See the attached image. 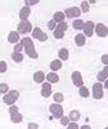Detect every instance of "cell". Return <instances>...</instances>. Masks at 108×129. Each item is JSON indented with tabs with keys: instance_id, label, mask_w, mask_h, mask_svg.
<instances>
[{
	"instance_id": "d6986e66",
	"label": "cell",
	"mask_w": 108,
	"mask_h": 129,
	"mask_svg": "<svg viewBox=\"0 0 108 129\" xmlns=\"http://www.w3.org/2000/svg\"><path fill=\"white\" fill-rule=\"evenodd\" d=\"M75 41H76L77 47H82V45L85 44V35H82V34L76 35V38H75Z\"/></svg>"
},
{
	"instance_id": "5bb4252c",
	"label": "cell",
	"mask_w": 108,
	"mask_h": 129,
	"mask_svg": "<svg viewBox=\"0 0 108 129\" xmlns=\"http://www.w3.org/2000/svg\"><path fill=\"white\" fill-rule=\"evenodd\" d=\"M30 13H31V10H30L28 7L22 8V9H21V12H19V17H21V19H22V21H27Z\"/></svg>"
},
{
	"instance_id": "6da1fadb",
	"label": "cell",
	"mask_w": 108,
	"mask_h": 129,
	"mask_svg": "<svg viewBox=\"0 0 108 129\" xmlns=\"http://www.w3.org/2000/svg\"><path fill=\"white\" fill-rule=\"evenodd\" d=\"M21 45H22V48L26 50V54L31 58H37V53L35 50V45L34 43H32V40L30 38H23L22 40H21Z\"/></svg>"
},
{
	"instance_id": "8fae6325",
	"label": "cell",
	"mask_w": 108,
	"mask_h": 129,
	"mask_svg": "<svg viewBox=\"0 0 108 129\" xmlns=\"http://www.w3.org/2000/svg\"><path fill=\"white\" fill-rule=\"evenodd\" d=\"M94 22H91V21H88L85 25H84V31H85V35L86 36H91L93 35V32H94Z\"/></svg>"
},
{
	"instance_id": "4dcf8cb0",
	"label": "cell",
	"mask_w": 108,
	"mask_h": 129,
	"mask_svg": "<svg viewBox=\"0 0 108 129\" xmlns=\"http://www.w3.org/2000/svg\"><path fill=\"white\" fill-rule=\"evenodd\" d=\"M7 71V63L5 61H2L0 62V72H5Z\"/></svg>"
},
{
	"instance_id": "f35d334b",
	"label": "cell",
	"mask_w": 108,
	"mask_h": 129,
	"mask_svg": "<svg viewBox=\"0 0 108 129\" xmlns=\"http://www.w3.org/2000/svg\"><path fill=\"white\" fill-rule=\"evenodd\" d=\"M81 129H91L89 125H84V126H81Z\"/></svg>"
},
{
	"instance_id": "7c38bea8",
	"label": "cell",
	"mask_w": 108,
	"mask_h": 129,
	"mask_svg": "<svg viewBox=\"0 0 108 129\" xmlns=\"http://www.w3.org/2000/svg\"><path fill=\"white\" fill-rule=\"evenodd\" d=\"M51 94V85L50 83H44L42 84V89H41V95L42 97H49Z\"/></svg>"
},
{
	"instance_id": "30bf717a",
	"label": "cell",
	"mask_w": 108,
	"mask_h": 129,
	"mask_svg": "<svg viewBox=\"0 0 108 129\" xmlns=\"http://www.w3.org/2000/svg\"><path fill=\"white\" fill-rule=\"evenodd\" d=\"M32 36H34L35 39H37V40H40V41H45V40H48V35L46 34H44L40 28H35L34 31H32Z\"/></svg>"
},
{
	"instance_id": "cb8c5ba5",
	"label": "cell",
	"mask_w": 108,
	"mask_h": 129,
	"mask_svg": "<svg viewBox=\"0 0 108 129\" xmlns=\"http://www.w3.org/2000/svg\"><path fill=\"white\" fill-rule=\"evenodd\" d=\"M84 25H85V22H84V21H81V19H76V21H75V22H73V27L75 28H76V30H81V28H84Z\"/></svg>"
},
{
	"instance_id": "4fadbf2b",
	"label": "cell",
	"mask_w": 108,
	"mask_h": 129,
	"mask_svg": "<svg viewBox=\"0 0 108 129\" xmlns=\"http://www.w3.org/2000/svg\"><path fill=\"white\" fill-rule=\"evenodd\" d=\"M10 119H12L13 123H21L23 120V117L18 111H10Z\"/></svg>"
},
{
	"instance_id": "52a82bcc",
	"label": "cell",
	"mask_w": 108,
	"mask_h": 129,
	"mask_svg": "<svg viewBox=\"0 0 108 129\" xmlns=\"http://www.w3.org/2000/svg\"><path fill=\"white\" fill-rule=\"evenodd\" d=\"M93 95H94V98H96V100H100L103 97V87H102V84H99V83L94 84V87H93Z\"/></svg>"
},
{
	"instance_id": "44dd1931",
	"label": "cell",
	"mask_w": 108,
	"mask_h": 129,
	"mask_svg": "<svg viewBox=\"0 0 108 129\" xmlns=\"http://www.w3.org/2000/svg\"><path fill=\"white\" fill-rule=\"evenodd\" d=\"M61 67H62L61 59H56V61H53V62L50 63V69H51L53 71H57V70H59Z\"/></svg>"
},
{
	"instance_id": "5b68a950",
	"label": "cell",
	"mask_w": 108,
	"mask_h": 129,
	"mask_svg": "<svg viewBox=\"0 0 108 129\" xmlns=\"http://www.w3.org/2000/svg\"><path fill=\"white\" fill-rule=\"evenodd\" d=\"M18 34H27V32H30L32 30V25L28 22V21H22V22H19L18 25Z\"/></svg>"
},
{
	"instance_id": "3957f363",
	"label": "cell",
	"mask_w": 108,
	"mask_h": 129,
	"mask_svg": "<svg viewBox=\"0 0 108 129\" xmlns=\"http://www.w3.org/2000/svg\"><path fill=\"white\" fill-rule=\"evenodd\" d=\"M50 112H51V115L54 116V117H57V119H61V117L63 116V107L61 106V105H58V103H53V105H50Z\"/></svg>"
},
{
	"instance_id": "d4e9b609",
	"label": "cell",
	"mask_w": 108,
	"mask_h": 129,
	"mask_svg": "<svg viewBox=\"0 0 108 129\" xmlns=\"http://www.w3.org/2000/svg\"><path fill=\"white\" fill-rule=\"evenodd\" d=\"M12 58H13L16 62H22V61H23V56L21 54V53H16V52L12 54Z\"/></svg>"
},
{
	"instance_id": "83f0119b",
	"label": "cell",
	"mask_w": 108,
	"mask_h": 129,
	"mask_svg": "<svg viewBox=\"0 0 108 129\" xmlns=\"http://www.w3.org/2000/svg\"><path fill=\"white\" fill-rule=\"evenodd\" d=\"M54 101H56L57 103L62 102V101H63V94H61V93H56V94H54Z\"/></svg>"
},
{
	"instance_id": "484cf974",
	"label": "cell",
	"mask_w": 108,
	"mask_h": 129,
	"mask_svg": "<svg viewBox=\"0 0 108 129\" xmlns=\"http://www.w3.org/2000/svg\"><path fill=\"white\" fill-rule=\"evenodd\" d=\"M79 93H80L81 97H85V98H88V97H89V89H88V88H85V87H81Z\"/></svg>"
},
{
	"instance_id": "74e56055",
	"label": "cell",
	"mask_w": 108,
	"mask_h": 129,
	"mask_svg": "<svg viewBox=\"0 0 108 129\" xmlns=\"http://www.w3.org/2000/svg\"><path fill=\"white\" fill-rule=\"evenodd\" d=\"M10 111H18V107H17V106H12V107L9 109V112H10Z\"/></svg>"
},
{
	"instance_id": "4316f807",
	"label": "cell",
	"mask_w": 108,
	"mask_h": 129,
	"mask_svg": "<svg viewBox=\"0 0 108 129\" xmlns=\"http://www.w3.org/2000/svg\"><path fill=\"white\" fill-rule=\"evenodd\" d=\"M80 12H84V13H88V12H89V3H88V2H82V3H81Z\"/></svg>"
},
{
	"instance_id": "836d02e7",
	"label": "cell",
	"mask_w": 108,
	"mask_h": 129,
	"mask_svg": "<svg viewBox=\"0 0 108 129\" xmlns=\"http://www.w3.org/2000/svg\"><path fill=\"white\" fill-rule=\"evenodd\" d=\"M37 3H39V0H31V2L30 0H26L25 2L26 5H34V4H37Z\"/></svg>"
},
{
	"instance_id": "ba28073f",
	"label": "cell",
	"mask_w": 108,
	"mask_h": 129,
	"mask_svg": "<svg viewBox=\"0 0 108 129\" xmlns=\"http://www.w3.org/2000/svg\"><path fill=\"white\" fill-rule=\"evenodd\" d=\"M94 28H95V32H96V35H98V36L105 38V36L108 35V28H107V26H104L103 23H98Z\"/></svg>"
},
{
	"instance_id": "e575fe53",
	"label": "cell",
	"mask_w": 108,
	"mask_h": 129,
	"mask_svg": "<svg viewBox=\"0 0 108 129\" xmlns=\"http://www.w3.org/2000/svg\"><path fill=\"white\" fill-rule=\"evenodd\" d=\"M21 50H22V45H21V43H19V44H17L14 47V52L16 53H21Z\"/></svg>"
},
{
	"instance_id": "7402d4cb",
	"label": "cell",
	"mask_w": 108,
	"mask_h": 129,
	"mask_svg": "<svg viewBox=\"0 0 108 129\" xmlns=\"http://www.w3.org/2000/svg\"><path fill=\"white\" fill-rule=\"evenodd\" d=\"M63 19H64V14L62 12H57L56 14H54V18H53L54 22H58V23L63 22Z\"/></svg>"
},
{
	"instance_id": "f546056e",
	"label": "cell",
	"mask_w": 108,
	"mask_h": 129,
	"mask_svg": "<svg viewBox=\"0 0 108 129\" xmlns=\"http://www.w3.org/2000/svg\"><path fill=\"white\" fill-rule=\"evenodd\" d=\"M68 123H70V119L67 116H62L61 117V124L62 125H68Z\"/></svg>"
},
{
	"instance_id": "2e32d148",
	"label": "cell",
	"mask_w": 108,
	"mask_h": 129,
	"mask_svg": "<svg viewBox=\"0 0 108 129\" xmlns=\"http://www.w3.org/2000/svg\"><path fill=\"white\" fill-rule=\"evenodd\" d=\"M68 119H70V120H72L73 123H76V121L80 119V112H79L77 110H72V111L70 112Z\"/></svg>"
},
{
	"instance_id": "603a6c76",
	"label": "cell",
	"mask_w": 108,
	"mask_h": 129,
	"mask_svg": "<svg viewBox=\"0 0 108 129\" xmlns=\"http://www.w3.org/2000/svg\"><path fill=\"white\" fill-rule=\"evenodd\" d=\"M59 57H61V59H62V61L68 59V50H67L66 48L61 49V50H59Z\"/></svg>"
},
{
	"instance_id": "ab89813d",
	"label": "cell",
	"mask_w": 108,
	"mask_h": 129,
	"mask_svg": "<svg viewBox=\"0 0 108 129\" xmlns=\"http://www.w3.org/2000/svg\"><path fill=\"white\" fill-rule=\"evenodd\" d=\"M104 88H108V80L104 81Z\"/></svg>"
},
{
	"instance_id": "ac0fdd59",
	"label": "cell",
	"mask_w": 108,
	"mask_h": 129,
	"mask_svg": "<svg viewBox=\"0 0 108 129\" xmlns=\"http://www.w3.org/2000/svg\"><path fill=\"white\" fill-rule=\"evenodd\" d=\"M46 80L49 83H58L59 81V76L57 74H54V72H50V74L46 75Z\"/></svg>"
},
{
	"instance_id": "9a60e30c",
	"label": "cell",
	"mask_w": 108,
	"mask_h": 129,
	"mask_svg": "<svg viewBox=\"0 0 108 129\" xmlns=\"http://www.w3.org/2000/svg\"><path fill=\"white\" fill-rule=\"evenodd\" d=\"M44 79H45V74L42 72V71H37V72H35V75H34V80H35L36 83H42V81H44Z\"/></svg>"
},
{
	"instance_id": "ffe728a7",
	"label": "cell",
	"mask_w": 108,
	"mask_h": 129,
	"mask_svg": "<svg viewBox=\"0 0 108 129\" xmlns=\"http://www.w3.org/2000/svg\"><path fill=\"white\" fill-rule=\"evenodd\" d=\"M107 76H108V67H104V70L98 74V80L99 81H105Z\"/></svg>"
},
{
	"instance_id": "277c9868",
	"label": "cell",
	"mask_w": 108,
	"mask_h": 129,
	"mask_svg": "<svg viewBox=\"0 0 108 129\" xmlns=\"http://www.w3.org/2000/svg\"><path fill=\"white\" fill-rule=\"evenodd\" d=\"M67 27H68V25H67L66 22H61V23H58L57 28L54 30V36H56L57 39H62V38L64 36V31L67 30Z\"/></svg>"
},
{
	"instance_id": "f1b7e54d",
	"label": "cell",
	"mask_w": 108,
	"mask_h": 129,
	"mask_svg": "<svg viewBox=\"0 0 108 129\" xmlns=\"http://www.w3.org/2000/svg\"><path fill=\"white\" fill-rule=\"evenodd\" d=\"M8 89H9V87H8L5 83H2V84H0V92H2V93H7Z\"/></svg>"
},
{
	"instance_id": "60d3db41",
	"label": "cell",
	"mask_w": 108,
	"mask_h": 129,
	"mask_svg": "<svg viewBox=\"0 0 108 129\" xmlns=\"http://www.w3.org/2000/svg\"><path fill=\"white\" fill-rule=\"evenodd\" d=\"M105 129H108V128H105Z\"/></svg>"
},
{
	"instance_id": "7a4b0ae2",
	"label": "cell",
	"mask_w": 108,
	"mask_h": 129,
	"mask_svg": "<svg viewBox=\"0 0 108 129\" xmlns=\"http://www.w3.org/2000/svg\"><path fill=\"white\" fill-rule=\"evenodd\" d=\"M18 97H19V92L18 90H10L8 94L4 95V102L7 105H13L17 100H18Z\"/></svg>"
},
{
	"instance_id": "d6a6232c",
	"label": "cell",
	"mask_w": 108,
	"mask_h": 129,
	"mask_svg": "<svg viewBox=\"0 0 108 129\" xmlns=\"http://www.w3.org/2000/svg\"><path fill=\"white\" fill-rule=\"evenodd\" d=\"M67 129H79V126H77V124H76V123H68Z\"/></svg>"
},
{
	"instance_id": "9c48e42d",
	"label": "cell",
	"mask_w": 108,
	"mask_h": 129,
	"mask_svg": "<svg viewBox=\"0 0 108 129\" xmlns=\"http://www.w3.org/2000/svg\"><path fill=\"white\" fill-rule=\"evenodd\" d=\"M72 83H73V85H76V87H82L84 80H82L81 74H80L79 71L72 72Z\"/></svg>"
},
{
	"instance_id": "e0dca14e",
	"label": "cell",
	"mask_w": 108,
	"mask_h": 129,
	"mask_svg": "<svg viewBox=\"0 0 108 129\" xmlns=\"http://www.w3.org/2000/svg\"><path fill=\"white\" fill-rule=\"evenodd\" d=\"M19 40V34L18 32H16V31H12L9 34V36H8V41L9 43H17Z\"/></svg>"
},
{
	"instance_id": "8992f818",
	"label": "cell",
	"mask_w": 108,
	"mask_h": 129,
	"mask_svg": "<svg viewBox=\"0 0 108 129\" xmlns=\"http://www.w3.org/2000/svg\"><path fill=\"white\" fill-rule=\"evenodd\" d=\"M64 17H70V18H75V17H79L80 14H81V12H80V9L77 8V7H72V8H68V9H66L64 10Z\"/></svg>"
},
{
	"instance_id": "d590c367",
	"label": "cell",
	"mask_w": 108,
	"mask_h": 129,
	"mask_svg": "<svg viewBox=\"0 0 108 129\" xmlns=\"http://www.w3.org/2000/svg\"><path fill=\"white\" fill-rule=\"evenodd\" d=\"M28 129H39V126H37V124H35V123H30V124H28Z\"/></svg>"
},
{
	"instance_id": "8d00e7d4",
	"label": "cell",
	"mask_w": 108,
	"mask_h": 129,
	"mask_svg": "<svg viewBox=\"0 0 108 129\" xmlns=\"http://www.w3.org/2000/svg\"><path fill=\"white\" fill-rule=\"evenodd\" d=\"M102 61H103V63L105 64V66H107V64H108V56H107V54H104V56L102 57Z\"/></svg>"
},
{
	"instance_id": "1f68e13d",
	"label": "cell",
	"mask_w": 108,
	"mask_h": 129,
	"mask_svg": "<svg viewBox=\"0 0 108 129\" xmlns=\"http://www.w3.org/2000/svg\"><path fill=\"white\" fill-rule=\"evenodd\" d=\"M48 28L49 30H56V22L51 19V21H49V23H48Z\"/></svg>"
}]
</instances>
